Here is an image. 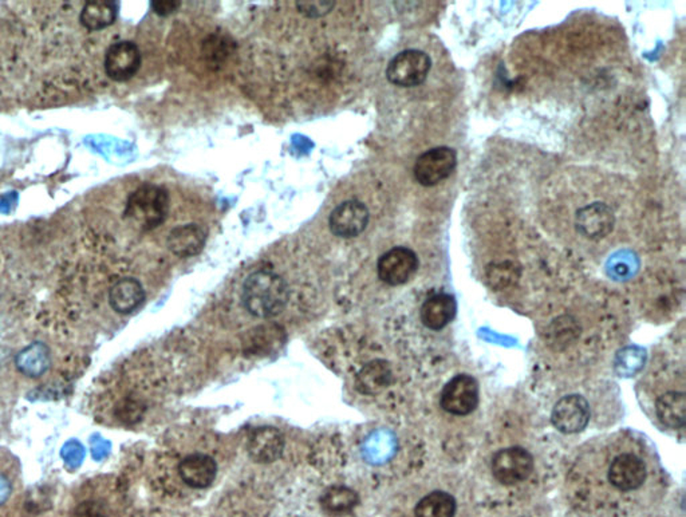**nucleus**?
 Here are the masks:
<instances>
[{"instance_id": "a878e982", "label": "nucleus", "mask_w": 686, "mask_h": 517, "mask_svg": "<svg viewBox=\"0 0 686 517\" xmlns=\"http://www.w3.org/2000/svg\"><path fill=\"white\" fill-rule=\"evenodd\" d=\"M335 2H296V7L306 16H324L334 7Z\"/></svg>"}, {"instance_id": "f257e3e1", "label": "nucleus", "mask_w": 686, "mask_h": 517, "mask_svg": "<svg viewBox=\"0 0 686 517\" xmlns=\"http://www.w3.org/2000/svg\"><path fill=\"white\" fill-rule=\"evenodd\" d=\"M242 300L251 316L270 319L279 316L287 305V283L273 271L254 272L243 286Z\"/></svg>"}, {"instance_id": "f3484780", "label": "nucleus", "mask_w": 686, "mask_h": 517, "mask_svg": "<svg viewBox=\"0 0 686 517\" xmlns=\"http://www.w3.org/2000/svg\"><path fill=\"white\" fill-rule=\"evenodd\" d=\"M393 382V372L391 365L382 359L369 362L358 373L355 378V387L361 395H375L391 386Z\"/></svg>"}, {"instance_id": "39448f33", "label": "nucleus", "mask_w": 686, "mask_h": 517, "mask_svg": "<svg viewBox=\"0 0 686 517\" xmlns=\"http://www.w3.org/2000/svg\"><path fill=\"white\" fill-rule=\"evenodd\" d=\"M491 471L500 484L507 487L520 484L534 472V457L520 446L501 449L492 457Z\"/></svg>"}, {"instance_id": "393cba45", "label": "nucleus", "mask_w": 686, "mask_h": 517, "mask_svg": "<svg viewBox=\"0 0 686 517\" xmlns=\"http://www.w3.org/2000/svg\"><path fill=\"white\" fill-rule=\"evenodd\" d=\"M61 457L69 468L75 469L82 465L86 457V449L80 441L70 440L63 446Z\"/></svg>"}, {"instance_id": "9b49d317", "label": "nucleus", "mask_w": 686, "mask_h": 517, "mask_svg": "<svg viewBox=\"0 0 686 517\" xmlns=\"http://www.w3.org/2000/svg\"><path fill=\"white\" fill-rule=\"evenodd\" d=\"M368 208L363 202L353 199L338 205L329 219V227L338 238H357L369 224Z\"/></svg>"}, {"instance_id": "7ed1b4c3", "label": "nucleus", "mask_w": 686, "mask_h": 517, "mask_svg": "<svg viewBox=\"0 0 686 517\" xmlns=\"http://www.w3.org/2000/svg\"><path fill=\"white\" fill-rule=\"evenodd\" d=\"M649 479L648 463L637 452H614L606 465V482L618 493L641 491Z\"/></svg>"}, {"instance_id": "20e7f679", "label": "nucleus", "mask_w": 686, "mask_h": 517, "mask_svg": "<svg viewBox=\"0 0 686 517\" xmlns=\"http://www.w3.org/2000/svg\"><path fill=\"white\" fill-rule=\"evenodd\" d=\"M432 67V59L421 50L411 49L391 59L386 77L393 85L414 87L425 83Z\"/></svg>"}, {"instance_id": "423d86ee", "label": "nucleus", "mask_w": 686, "mask_h": 517, "mask_svg": "<svg viewBox=\"0 0 686 517\" xmlns=\"http://www.w3.org/2000/svg\"><path fill=\"white\" fill-rule=\"evenodd\" d=\"M458 153L449 146H437L422 153L414 164V177L424 187H433L453 173Z\"/></svg>"}, {"instance_id": "aec40b11", "label": "nucleus", "mask_w": 686, "mask_h": 517, "mask_svg": "<svg viewBox=\"0 0 686 517\" xmlns=\"http://www.w3.org/2000/svg\"><path fill=\"white\" fill-rule=\"evenodd\" d=\"M658 420L671 429L685 426L686 398L684 392H668L655 401Z\"/></svg>"}, {"instance_id": "4be33fe9", "label": "nucleus", "mask_w": 686, "mask_h": 517, "mask_svg": "<svg viewBox=\"0 0 686 517\" xmlns=\"http://www.w3.org/2000/svg\"><path fill=\"white\" fill-rule=\"evenodd\" d=\"M455 497L444 491H435L420 500L414 508L416 517H455Z\"/></svg>"}, {"instance_id": "5701e85b", "label": "nucleus", "mask_w": 686, "mask_h": 517, "mask_svg": "<svg viewBox=\"0 0 686 517\" xmlns=\"http://www.w3.org/2000/svg\"><path fill=\"white\" fill-rule=\"evenodd\" d=\"M360 504V496L354 489L335 485L322 494L321 505L330 515H346Z\"/></svg>"}, {"instance_id": "f8f14e48", "label": "nucleus", "mask_w": 686, "mask_h": 517, "mask_svg": "<svg viewBox=\"0 0 686 517\" xmlns=\"http://www.w3.org/2000/svg\"><path fill=\"white\" fill-rule=\"evenodd\" d=\"M285 451V437L282 432L271 426L257 428L248 437L247 452L251 460L257 463H271L281 459Z\"/></svg>"}, {"instance_id": "cd10ccee", "label": "nucleus", "mask_w": 686, "mask_h": 517, "mask_svg": "<svg viewBox=\"0 0 686 517\" xmlns=\"http://www.w3.org/2000/svg\"><path fill=\"white\" fill-rule=\"evenodd\" d=\"M181 3L176 0H168V2H152V8L159 16H168L179 10Z\"/></svg>"}, {"instance_id": "ddd939ff", "label": "nucleus", "mask_w": 686, "mask_h": 517, "mask_svg": "<svg viewBox=\"0 0 686 517\" xmlns=\"http://www.w3.org/2000/svg\"><path fill=\"white\" fill-rule=\"evenodd\" d=\"M217 461L207 454H190L179 465V474L188 487L208 488L217 479Z\"/></svg>"}, {"instance_id": "9d476101", "label": "nucleus", "mask_w": 686, "mask_h": 517, "mask_svg": "<svg viewBox=\"0 0 686 517\" xmlns=\"http://www.w3.org/2000/svg\"><path fill=\"white\" fill-rule=\"evenodd\" d=\"M140 67L141 53L133 42H117L106 52L105 72L108 77L116 83L131 80L139 73Z\"/></svg>"}, {"instance_id": "f03ea898", "label": "nucleus", "mask_w": 686, "mask_h": 517, "mask_svg": "<svg viewBox=\"0 0 686 517\" xmlns=\"http://www.w3.org/2000/svg\"><path fill=\"white\" fill-rule=\"evenodd\" d=\"M169 210V195L159 185L144 184L137 188L126 202L125 216L144 229L161 226Z\"/></svg>"}, {"instance_id": "c756f323", "label": "nucleus", "mask_w": 686, "mask_h": 517, "mask_svg": "<svg viewBox=\"0 0 686 517\" xmlns=\"http://www.w3.org/2000/svg\"><path fill=\"white\" fill-rule=\"evenodd\" d=\"M11 491H13V488H11L10 480L0 474V505L5 504L10 499Z\"/></svg>"}, {"instance_id": "412c9836", "label": "nucleus", "mask_w": 686, "mask_h": 517, "mask_svg": "<svg viewBox=\"0 0 686 517\" xmlns=\"http://www.w3.org/2000/svg\"><path fill=\"white\" fill-rule=\"evenodd\" d=\"M50 364H52L50 350L41 342L27 346L15 358L19 372L32 378L43 376L49 370Z\"/></svg>"}, {"instance_id": "a211bd4d", "label": "nucleus", "mask_w": 686, "mask_h": 517, "mask_svg": "<svg viewBox=\"0 0 686 517\" xmlns=\"http://www.w3.org/2000/svg\"><path fill=\"white\" fill-rule=\"evenodd\" d=\"M206 239V232L198 224H186L169 233L168 247L178 257H195L203 249Z\"/></svg>"}, {"instance_id": "bb28decb", "label": "nucleus", "mask_w": 686, "mask_h": 517, "mask_svg": "<svg viewBox=\"0 0 686 517\" xmlns=\"http://www.w3.org/2000/svg\"><path fill=\"white\" fill-rule=\"evenodd\" d=\"M92 456L95 461H102L111 454V443L100 434H94L91 438Z\"/></svg>"}, {"instance_id": "dca6fc26", "label": "nucleus", "mask_w": 686, "mask_h": 517, "mask_svg": "<svg viewBox=\"0 0 686 517\" xmlns=\"http://www.w3.org/2000/svg\"><path fill=\"white\" fill-rule=\"evenodd\" d=\"M145 289L134 278H124L109 291V303L119 314H130L144 303Z\"/></svg>"}, {"instance_id": "c85d7f7f", "label": "nucleus", "mask_w": 686, "mask_h": 517, "mask_svg": "<svg viewBox=\"0 0 686 517\" xmlns=\"http://www.w3.org/2000/svg\"><path fill=\"white\" fill-rule=\"evenodd\" d=\"M77 517H102V515L93 502H83L77 510Z\"/></svg>"}, {"instance_id": "1a4fd4ad", "label": "nucleus", "mask_w": 686, "mask_h": 517, "mask_svg": "<svg viewBox=\"0 0 686 517\" xmlns=\"http://www.w3.org/2000/svg\"><path fill=\"white\" fill-rule=\"evenodd\" d=\"M590 405L582 395H571L561 398L551 413L553 425L559 432L574 434L586 428L590 421Z\"/></svg>"}, {"instance_id": "0eeeda50", "label": "nucleus", "mask_w": 686, "mask_h": 517, "mask_svg": "<svg viewBox=\"0 0 686 517\" xmlns=\"http://www.w3.org/2000/svg\"><path fill=\"white\" fill-rule=\"evenodd\" d=\"M478 405V385L469 374L450 379L441 393V407L453 415H469Z\"/></svg>"}, {"instance_id": "b1692460", "label": "nucleus", "mask_w": 686, "mask_h": 517, "mask_svg": "<svg viewBox=\"0 0 686 517\" xmlns=\"http://www.w3.org/2000/svg\"><path fill=\"white\" fill-rule=\"evenodd\" d=\"M251 351L262 354L266 350H273L276 344H282L283 330L279 326H260L251 331Z\"/></svg>"}, {"instance_id": "2eb2a0df", "label": "nucleus", "mask_w": 686, "mask_h": 517, "mask_svg": "<svg viewBox=\"0 0 686 517\" xmlns=\"http://www.w3.org/2000/svg\"><path fill=\"white\" fill-rule=\"evenodd\" d=\"M614 226V215L604 204L589 205L579 210L576 227L586 238L599 239L606 236Z\"/></svg>"}, {"instance_id": "4468645a", "label": "nucleus", "mask_w": 686, "mask_h": 517, "mask_svg": "<svg viewBox=\"0 0 686 517\" xmlns=\"http://www.w3.org/2000/svg\"><path fill=\"white\" fill-rule=\"evenodd\" d=\"M458 311L455 297L445 292L432 295L421 307V320L425 327L439 331L452 322Z\"/></svg>"}, {"instance_id": "6e6552de", "label": "nucleus", "mask_w": 686, "mask_h": 517, "mask_svg": "<svg viewBox=\"0 0 686 517\" xmlns=\"http://www.w3.org/2000/svg\"><path fill=\"white\" fill-rule=\"evenodd\" d=\"M419 268V258L406 247H394L378 260V277L389 286L405 285Z\"/></svg>"}, {"instance_id": "6ab92c4d", "label": "nucleus", "mask_w": 686, "mask_h": 517, "mask_svg": "<svg viewBox=\"0 0 686 517\" xmlns=\"http://www.w3.org/2000/svg\"><path fill=\"white\" fill-rule=\"evenodd\" d=\"M119 15V3L92 0L81 11L80 22L86 30L100 31L111 26Z\"/></svg>"}]
</instances>
